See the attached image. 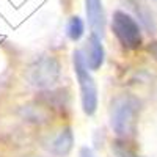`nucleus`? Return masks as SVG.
<instances>
[{"mask_svg":"<svg viewBox=\"0 0 157 157\" xmlns=\"http://www.w3.org/2000/svg\"><path fill=\"white\" fill-rule=\"evenodd\" d=\"M74 61V72L77 75L78 85H80V94H82V107L86 115H94L98 109V88L94 83V78L91 77L85 57L80 50H75L72 55Z\"/></svg>","mask_w":157,"mask_h":157,"instance_id":"obj_2","label":"nucleus"},{"mask_svg":"<svg viewBox=\"0 0 157 157\" xmlns=\"http://www.w3.org/2000/svg\"><path fill=\"white\" fill-rule=\"evenodd\" d=\"M112 30L124 49L135 50L141 46V30L138 22L124 11H115L112 17Z\"/></svg>","mask_w":157,"mask_h":157,"instance_id":"obj_3","label":"nucleus"},{"mask_svg":"<svg viewBox=\"0 0 157 157\" xmlns=\"http://www.w3.org/2000/svg\"><path fill=\"white\" fill-rule=\"evenodd\" d=\"M148 52L151 54V57H154V58L157 60V41H155V43H151V44L148 46Z\"/></svg>","mask_w":157,"mask_h":157,"instance_id":"obj_10","label":"nucleus"},{"mask_svg":"<svg viewBox=\"0 0 157 157\" xmlns=\"http://www.w3.org/2000/svg\"><path fill=\"white\" fill-rule=\"evenodd\" d=\"M85 11L91 33L102 39L105 32V13H104L102 0H85Z\"/></svg>","mask_w":157,"mask_h":157,"instance_id":"obj_5","label":"nucleus"},{"mask_svg":"<svg viewBox=\"0 0 157 157\" xmlns=\"http://www.w3.org/2000/svg\"><path fill=\"white\" fill-rule=\"evenodd\" d=\"M112 151H113L115 157H141L132 148H129L126 145V141H121V140H116L113 143V145H112Z\"/></svg>","mask_w":157,"mask_h":157,"instance_id":"obj_9","label":"nucleus"},{"mask_svg":"<svg viewBox=\"0 0 157 157\" xmlns=\"http://www.w3.org/2000/svg\"><path fill=\"white\" fill-rule=\"evenodd\" d=\"M83 32H85L83 21L78 16H72L68 21V25H66V35H68V38L71 39V41H78V39L83 36Z\"/></svg>","mask_w":157,"mask_h":157,"instance_id":"obj_8","label":"nucleus"},{"mask_svg":"<svg viewBox=\"0 0 157 157\" xmlns=\"http://www.w3.org/2000/svg\"><path fill=\"white\" fill-rule=\"evenodd\" d=\"M74 145V135L69 127H64L50 143V152L55 155H66Z\"/></svg>","mask_w":157,"mask_h":157,"instance_id":"obj_7","label":"nucleus"},{"mask_svg":"<svg viewBox=\"0 0 157 157\" xmlns=\"http://www.w3.org/2000/svg\"><path fill=\"white\" fill-rule=\"evenodd\" d=\"M140 101L134 96L123 94L110 105V126L120 138L132 137L137 130Z\"/></svg>","mask_w":157,"mask_h":157,"instance_id":"obj_1","label":"nucleus"},{"mask_svg":"<svg viewBox=\"0 0 157 157\" xmlns=\"http://www.w3.org/2000/svg\"><path fill=\"white\" fill-rule=\"evenodd\" d=\"M29 82L36 88H52L60 78V63L55 57H39L27 71Z\"/></svg>","mask_w":157,"mask_h":157,"instance_id":"obj_4","label":"nucleus"},{"mask_svg":"<svg viewBox=\"0 0 157 157\" xmlns=\"http://www.w3.org/2000/svg\"><path fill=\"white\" fill-rule=\"evenodd\" d=\"M104 60H105V50H104L101 38L91 33L86 41V57H85L88 69L91 71L101 69V66L104 64Z\"/></svg>","mask_w":157,"mask_h":157,"instance_id":"obj_6","label":"nucleus"},{"mask_svg":"<svg viewBox=\"0 0 157 157\" xmlns=\"http://www.w3.org/2000/svg\"><path fill=\"white\" fill-rule=\"evenodd\" d=\"M80 157H93V152H91L88 148H82L80 149Z\"/></svg>","mask_w":157,"mask_h":157,"instance_id":"obj_11","label":"nucleus"}]
</instances>
